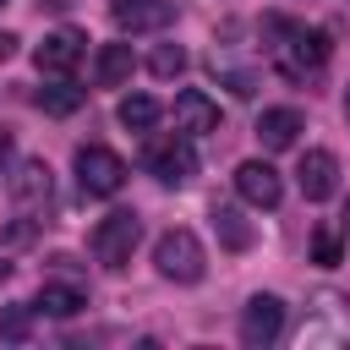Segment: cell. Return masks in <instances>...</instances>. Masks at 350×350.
<instances>
[{
    "mask_svg": "<svg viewBox=\"0 0 350 350\" xmlns=\"http://www.w3.org/2000/svg\"><path fill=\"white\" fill-rule=\"evenodd\" d=\"M131 71H137L131 44H98V55H93V88H120V82H131Z\"/></svg>",
    "mask_w": 350,
    "mask_h": 350,
    "instance_id": "15",
    "label": "cell"
},
{
    "mask_svg": "<svg viewBox=\"0 0 350 350\" xmlns=\"http://www.w3.org/2000/svg\"><path fill=\"white\" fill-rule=\"evenodd\" d=\"M82 55H88V38H82L77 27H55V33H44V44L33 49V66H38L44 77H71V71L82 66Z\"/></svg>",
    "mask_w": 350,
    "mask_h": 350,
    "instance_id": "7",
    "label": "cell"
},
{
    "mask_svg": "<svg viewBox=\"0 0 350 350\" xmlns=\"http://www.w3.org/2000/svg\"><path fill=\"white\" fill-rule=\"evenodd\" d=\"M44 317H77L82 306H88V290L82 284H66V279H44V290H38V301H33Z\"/></svg>",
    "mask_w": 350,
    "mask_h": 350,
    "instance_id": "16",
    "label": "cell"
},
{
    "mask_svg": "<svg viewBox=\"0 0 350 350\" xmlns=\"http://www.w3.org/2000/svg\"><path fill=\"white\" fill-rule=\"evenodd\" d=\"M33 312L38 306H0V339L5 345H27L33 339Z\"/></svg>",
    "mask_w": 350,
    "mask_h": 350,
    "instance_id": "20",
    "label": "cell"
},
{
    "mask_svg": "<svg viewBox=\"0 0 350 350\" xmlns=\"http://www.w3.org/2000/svg\"><path fill=\"white\" fill-rule=\"evenodd\" d=\"M11 55H16V38H11V33H0V60H11Z\"/></svg>",
    "mask_w": 350,
    "mask_h": 350,
    "instance_id": "23",
    "label": "cell"
},
{
    "mask_svg": "<svg viewBox=\"0 0 350 350\" xmlns=\"http://www.w3.org/2000/svg\"><path fill=\"white\" fill-rule=\"evenodd\" d=\"M0 5H5V0H0Z\"/></svg>",
    "mask_w": 350,
    "mask_h": 350,
    "instance_id": "27",
    "label": "cell"
},
{
    "mask_svg": "<svg viewBox=\"0 0 350 350\" xmlns=\"http://www.w3.org/2000/svg\"><path fill=\"white\" fill-rule=\"evenodd\" d=\"M345 230H350V202H345Z\"/></svg>",
    "mask_w": 350,
    "mask_h": 350,
    "instance_id": "25",
    "label": "cell"
},
{
    "mask_svg": "<svg viewBox=\"0 0 350 350\" xmlns=\"http://www.w3.org/2000/svg\"><path fill=\"white\" fill-rule=\"evenodd\" d=\"M306 131V120H301V109H290V104H279V109H262V120H257V142L268 148V153H284V148H295V137Z\"/></svg>",
    "mask_w": 350,
    "mask_h": 350,
    "instance_id": "14",
    "label": "cell"
},
{
    "mask_svg": "<svg viewBox=\"0 0 350 350\" xmlns=\"http://www.w3.org/2000/svg\"><path fill=\"white\" fill-rule=\"evenodd\" d=\"M345 115H350V93H345Z\"/></svg>",
    "mask_w": 350,
    "mask_h": 350,
    "instance_id": "26",
    "label": "cell"
},
{
    "mask_svg": "<svg viewBox=\"0 0 350 350\" xmlns=\"http://www.w3.org/2000/svg\"><path fill=\"white\" fill-rule=\"evenodd\" d=\"M279 334H284V301L279 295H252L246 312H241V345L268 350Z\"/></svg>",
    "mask_w": 350,
    "mask_h": 350,
    "instance_id": "9",
    "label": "cell"
},
{
    "mask_svg": "<svg viewBox=\"0 0 350 350\" xmlns=\"http://www.w3.org/2000/svg\"><path fill=\"white\" fill-rule=\"evenodd\" d=\"M213 235H219L224 252H246V246H252V224H246V213L230 208V202H213Z\"/></svg>",
    "mask_w": 350,
    "mask_h": 350,
    "instance_id": "17",
    "label": "cell"
},
{
    "mask_svg": "<svg viewBox=\"0 0 350 350\" xmlns=\"http://www.w3.org/2000/svg\"><path fill=\"white\" fill-rule=\"evenodd\" d=\"M148 71H153V77H180V71H186V49H180V44H159L153 60H148Z\"/></svg>",
    "mask_w": 350,
    "mask_h": 350,
    "instance_id": "22",
    "label": "cell"
},
{
    "mask_svg": "<svg viewBox=\"0 0 350 350\" xmlns=\"http://www.w3.org/2000/svg\"><path fill=\"white\" fill-rule=\"evenodd\" d=\"M312 262H323V268L345 262V241H339L334 224H317V230H312Z\"/></svg>",
    "mask_w": 350,
    "mask_h": 350,
    "instance_id": "21",
    "label": "cell"
},
{
    "mask_svg": "<svg viewBox=\"0 0 350 350\" xmlns=\"http://www.w3.org/2000/svg\"><path fill=\"white\" fill-rule=\"evenodd\" d=\"M137 235H142V219H137L131 208H115V213H104V219L93 224L88 246H93V257H98L109 273H120V268L131 262V252H137Z\"/></svg>",
    "mask_w": 350,
    "mask_h": 350,
    "instance_id": "4",
    "label": "cell"
},
{
    "mask_svg": "<svg viewBox=\"0 0 350 350\" xmlns=\"http://www.w3.org/2000/svg\"><path fill=\"white\" fill-rule=\"evenodd\" d=\"M295 180H301V197L306 202H328L339 191V159L328 148H306L301 164H295Z\"/></svg>",
    "mask_w": 350,
    "mask_h": 350,
    "instance_id": "10",
    "label": "cell"
},
{
    "mask_svg": "<svg viewBox=\"0 0 350 350\" xmlns=\"http://www.w3.org/2000/svg\"><path fill=\"white\" fill-rule=\"evenodd\" d=\"M115 115H120V126H126V131H153L164 109H159V98H153V93H126Z\"/></svg>",
    "mask_w": 350,
    "mask_h": 350,
    "instance_id": "19",
    "label": "cell"
},
{
    "mask_svg": "<svg viewBox=\"0 0 350 350\" xmlns=\"http://www.w3.org/2000/svg\"><path fill=\"white\" fill-rule=\"evenodd\" d=\"M175 131H186V137L219 131V104H213L202 88H180V93H175Z\"/></svg>",
    "mask_w": 350,
    "mask_h": 350,
    "instance_id": "12",
    "label": "cell"
},
{
    "mask_svg": "<svg viewBox=\"0 0 350 350\" xmlns=\"http://www.w3.org/2000/svg\"><path fill=\"white\" fill-rule=\"evenodd\" d=\"M11 202H16L22 213H44V208L55 202V170H49L44 159H22L16 175H11Z\"/></svg>",
    "mask_w": 350,
    "mask_h": 350,
    "instance_id": "8",
    "label": "cell"
},
{
    "mask_svg": "<svg viewBox=\"0 0 350 350\" xmlns=\"http://www.w3.org/2000/svg\"><path fill=\"white\" fill-rule=\"evenodd\" d=\"M82 98H88V88H77L71 77H55L49 88H38V109L44 115H77Z\"/></svg>",
    "mask_w": 350,
    "mask_h": 350,
    "instance_id": "18",
    "label": "cell"
},
{
    "mask_svg": "<svg viewBox=\"0 0 350 350\" xmlns=\"http://www.w3.org/2000/svg\"><path fill=\"white\" fill-rule=\"evenodd\" d=\"M77 186H82L88 197H115V191L126 186V159H120L115 148H104V142L77 148Z\"/></svg>",
    "mask_w": 350,
    "mask_h": 350,
    "instance_id": "6",
    "label": "cell"
},
{
    "mask_svg": "<svg viewBox=\"0 0 350 350\" xmlns=\"http://www.w3.org/2000/svg\"><path fill=\"white\" fill-rule=\"evenodd\" d=\"M175 22V0H115V27L120 33H159Z\"/></svg>",
    "mask_w": 350,
    "mask_h": 350,
    "instance_id": "13",
    "label": "cell"
},
{
    "mask_svg": "<svg viewBox=\"0 0 350 350\" xmlns=\"http://www.w3.org/2000/svg\"><path fill=\"white\" fill-rule=\"evenodd\" d=\"M295 345H301V350H339V345H350V295L317 290V295L301 306Z\"/></svg>",
    "mask_w": 350,
    "mask_h": 350,
    "instance_id": "2",
    "label": "cell"
},
{
    "mask_svg": "<svg viewBox=\"0 0 350 350\" xmlns=\"http://www.w3.org/2000/svg\"><path fill=\"white\" fill-rule=\"evenodd\" d=\"M153 268H159V279H170V284H197L202 273H208V252H202V241L191 235V230H164L159 241H153Z\"/></svg>",
    "mask_w": 350,
    "mask_h": 350,
    "instance_id": "3",
    "label": "cell"
},
{
    "mask_svg": "<svg viewBox=\"0 0 350 350\" xmlns=\"http://www.w3.org/2000/svg\"><path fill=\"white\" fill-rule=\"evenodd\" d=\"M235 191H241L252 208H279L284 180H279V170H273L268 159H246V164L235 170Z\"/></svg>",
    "mask_w": 350,
    "mask_h": 350,
    "instance_id": "11",
    "label": "cell"
},
{
    "mask_svg": "<svg viewBox=\"0 0 350 350\" xmlns=\"http://www.w3.org/2000/svg\"><path fill=\"white\" fill-rule=\"evenodd\" d=\"M5 159H11V131H0V170H5Z\"/></svg>",
    "mask_w": 350,
    "mask_h": 350,
    "instance_id": "24",
    "label": "cell"
},
{
    "mask_svg": "<svg viewBox=\"0 0 350 350\" xmlns=\"http://www.w3.org/2000/svg\"><path fill=\"white\" fill-rule=\"evenodd\" d=\"M268 33H273V44H268V60H273V71L279 77H290V82H306V77H317L323 66H328V33L323 27H301V22H284V16H268L262 22Z\"/></svg>",
    "mask_w": 350,
    "mask_h": 350,
    "instance_id": "1",
    "label": "cell"
},
{
    "mask_svg": "<svg viewBox=\"0 0 350 350\" xmlns=\"http://www.w3.org/2000/svg\"><path fill=\"white\" fill-rule=\"evenodd\" d=\"M142 164H148V175H153L159 186H191V175H197V148H191L186 131L153 137L148 153H142Z\"/></svg>",
    "mask_w": 350,
    "mask_h": 350,
    "instance_id": "5",
    "label": "cell"
}]
</instances>
